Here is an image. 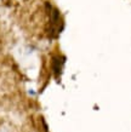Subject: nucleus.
Returning <instances> with one entry per match:
<instances>
[{
  "instance_id": "obj_2",
  "label": "nucleus",
  "mask_w": 131,
  "mask_h": 132,
  "mask_svg": "<svg viewBox=\"0 0 131 132\" xmlns=\"http://www.w3.org/2000/svg\"><path fill=\"white\" fill-rule=\"evenodd\" d=\"M0 132H9V127H6V126L1 127V128H0Z\"/></svg>"
},
{
  "instance_id": "obj_1",
  "label": "nucleus",
  "mask_w": 131,
  "mask_h": 132,
  "mask_svg": "<svg viewBox=\"0 0 131 132\" xmlns=\"http://www.w3.org/2000/svg\"><path fill=\"white\" fill-rule=\"evenodd\" d=\"M64 62H66V58L63 56H53L52 58V70H53V74L56 76H60L61 73H62V69H63Z\"/></svg>"
}]
</instances>
